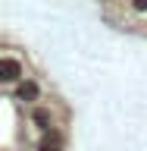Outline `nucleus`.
Masks as SVG:
<instances>
[{"label": "nucleus", "instance_id": "1", "mask_svg": "<svg viewBox=\"0 0 147 151\" xmlns=\"http://www.w3.org/2000/svg\"><path fill=\"white\" fill-rule=\"evenodd\" d=\"M19 76H22V63L13 60V57H3V60H0V82H3V85H13Z\"/></svg>", "mask_w": 147, "mask_h": 151}, {"label": "nucleus", "instance_id": "2", "mask_svg": "<svg viewBox=\"0 0 147 151\" xmlns=\"http://www.w3.org/2000/svg\"><path fill=\"white\" fill-rule=\"evenodd\" d=\"M31 123H35L38 129H50V113H47L44 107H35V110H31Z\"/></svg>", "mask_w": 147, "mask_h": 151}, {"label": "nucleus", "instance_id": "3", "mask_svg": "<svg viewBox=\"0 0 147 151\" xmlns=\"http://www.w3.org/2000/svg\"><path fill=\"white\" fill-rule=\"evenodd\" d=\"M38 151H60V139H56V135L53 139H44L41 145H38Z\"/></svg>", "mask_w": 147, "mask_h": 151}, {"label": "nucleus", "instance_id": "4", "mask_svg": "<svg viewBox=\"0 0 147 151\" xmlns=\"http://www.w3.org/2000/svg\"><path fill=\"white\" fill-rule=\"evenodd\" d=\"M35 94H38V88H35V85H31V82H28V85H22V88H19V98H22V101H25V98H35Z\"/></svg>", "mask_w": 147, "mask_h": 151}, {"label": "nucleus", "instance_id": "5", "mask_svg": "<svg viewBox=\"0 0 147 151\" xmlns=\"http://www.w3.org/2000/svg\"><path fill=\"white\" fill-rule=\"evenodd\" d=\"M131 9L135 13H147V0H131Z\"/></svg>", "mask_w": 147, "mask_h": 151}]
</instances>
